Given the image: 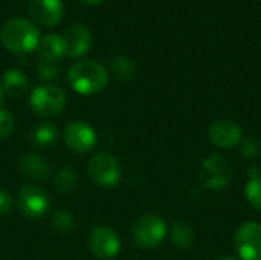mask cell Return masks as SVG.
Here are the masks:
<instances>
[{
    "label": "cell",
    "mask_w": 261,
    "mask_h": 260,
    "mask_svg": "<svg viewBox=\"0 0 261 260\" xmlns=\"http://www.w3.org/2000/svg\"><path fill=\"white\" fill-rule=\"evenodd\" d=\"M70 87L80 95H96L109 84V70L95 60H81L70 66L67 72Z\"/></svg>",
    "instance_id": "6da1fadb"
},
{
    "label": "cell",
    "mask_w": 261,
    "mask_h": 260,
    "mask_svg": "<svg viewBox=\"0 0 261 260\" xmlns=\"http://www.w3.org/2000/svg\"><path fill=\"white\" fill-rule=\"evenodd\" d=\"M40 31L24 17L8 18L0 29L2 44L14 54H28L37 49Z\"/></svg>",
    "instance_id": "7a4b0ae2"
},
{
    "label": "cell",
    "mask_w": 261,
    "mask_h": 260,
    "mask_svg": "<svg viewBox=\"0 0 261 260\" xmlns=\"http://www.w3.org/2000/svg\"><path fill=\"white\" fill-rule=\"evenodd\" d=\"M29 106L37 116L54 118L66 107V93L54 84H43L32 90Z\"/></svg>",
    "instance_id": "3957f363"
},
{
    "label": "cell",
    "mask_w": 261,
    "mask_h": 260,
    "mask_svg": "<svg viewBox=\"0 0 261 260\" xmlns=\"http://www.w3.org/2000/svg\"><path fill=\"white\" fill-rule=\"evenodd\" d=\"M167 233L168 228L165 221L156 215H145L139 218L132 228L133 242L144 250L158 248L167 238Z\"/></svg>",
    "instance_id": "277c9868"
},
{
    "label": "cell",
    "mask_w": 261,
    "mask_h": 260,
    "mask_svg": "<svg viewBox=\"0 0 261 260\" xmlns=\"http://www.w3.org/2000/svg\"><path fill=\"white\" fill-rule=\"evenodd\" d=\"M232 175H234V170H232L229 159L219 153L208 156L202 162L200 170H199V178L203 187L208 190H216V192L226 188L232 181Z\"/></svg>",
    "instance_id": "5b68a950"
},
{
    "label": "cell",
    "mask_w": 261,
    "mask_h": 260,
    "mask_svg": "<svg viewBox=\"0 0 261 260\" xmlns=\"http://www.w3.org/2000/svg\"><path fill=\"white\" fill-rule=\"evenodd\" d=\"M87 175L93 185L101 188H112L121 179V166L113 155L101 152L92 156L89 161Z\"/></svg>",
    "instance_id": "8992f818"
},
{
    "label": "cell",
    "mask_w": 261,
    "mask_h": 260,
    "mask_svg": "<svg viewBox=\"0 0 261 260\" xmlns=\"http://www.w3.org/2000/svg\"><path fill=\"white\" fill-rule=\"evenodd\" d=\"M236 253L242 260H261V224L257 221L243 222L234 238Z\"/></svg>",
    "instance_id": "52a82bcc"
},
{
    "label": "cell",
    "mask_w": 261,
    "mask_h": 260,
    "mask_svg": "<svg viewBox=\"0 0 261 260\" xmlns=\"http://www.w3.org/2000/svg\"><path fill=\"white\" fill-rule=\"evenodd\" d=\"M17 207L28 219H41L50 208V201L46 192L37 185H26L17 195Z\"/></svg>",
    "instance_id": "ba28073f"
},
{
    "label": "cell",
    "mask_w": 261,
    "mask_h": 260,
    "mask_svg": "<svg viewBox=\"0 0 261 260\" xmlns=\"http://www.w3.org/2000/svg\"><path fill=\"white\" fill-rule=\"evenodd\" d=\"M208 138L211 144H214L217 149L229 150L240 146L243 139V129L234 120L220 118L211 123L208 129Z\"/></svg>",
    "instance_id": "9c48e42d"
},
{
    "label": "cell",
    "mask_w": 261,
    "mask_h": 260,
    "mask_svg": "<svg viewBox=\"0 0 261 260\" xmlns=\"http://www.w3.org/2000/svg\"><path fill=\"white\" fill-rule=\"evenodd\" d=\"M92 254L98 259H113L121 250V241L116 231L110 227H95L87 239Z\"/></svg>",
    "instance_id": "30bf717a"
},
{
    "label": "cell",
    "mask_w": 261,
    "mask_h": 260,
    "mask_svg": "<svg viewBox=\"0 0 261 260\" xmlns=\"http://www.w3.org/2000/svg\"><path fill=\"white\" fill-rule=\"evenodd\" d=\"M96 141L95 129L86 121L69 123L64 129V143L75 153H89L96 146Z\"/></svg>",
    "instance_id": "8fae6325"
},
{
    "label": "cell",
    "mask_w": 261,
    "mask_h": 260,
    "mask_svg": "<svg viewBox=\"0 0 261 260\" xmlns=\"http://www.w3.org/2000/svg\"><path fill=\"white\" fill-rule=\"evenodd\" d=\"M61 38L64 43V55L70 58H80L86 55L90 51L92 43H93V37H92L89 26L83 23L70 25L64 31Z\"/></svg>",
    "instance_id": "7c38bea8"
},
{
    "label": "cell",
    "mask_w": 261,
    "mask_h": 260,
    "mask_svg": "<svg viewBox=\"0 0 261 260\" xmlns=\"http://www.w3.org/2000/svg\"><path fill=\"white\" fill-rule=\"evenodd\" d=\"M28 12L37 25L52 28L63 18L64 8L61 0H28Z\"/></svg>",
    "instance_id": "4fadbf2b"
},
{
    "label": "cell",
    "mask_w": 261,
    "mask_h": 260,
    "mask_svg": "<svg viewBox=\"0 0 261 260\" xmlns=\"http://www.w3.org/2000/svg\"><path fill=\"white\" fill-rule=\"evenodd\" d=\"M20 172L31 181L43 182L50 178L52 167L37 153H26L20 158Z\"/></svg>",
    "instance_id": "5bb4252c"
},
{
    "label": "cell",
    "mask_w": 261,
    "mask_h": 260,
    "mask_svg": "<svg viewBox=\"0 0 261 260\" xmlns=\"http://www.w3.org/2000/svg\"><path fill=\"white\" fill-rule=\"evenodd\" d=\"M0 86L5 92V95H8L11 98H20L28 90L29 83H28V77L20 69H8L2 75Z\"/></svg>",
    "instance_id": "9a60e30c"
},
{
    "label": "cell",
    "mask_w": 261,
    "mask_h": 260,
    "mask_svg": "<svg viewBox=\"0 0 261 260\" xmlns=\"http://www.w3.org/2000/svg\"><path fill=\"white\" fill-rule=\"evenodd\" d=\"M37 54L40 60L46 61H58L64 55V43L61 35L58 34H46L40 38L37 46Z\"/></svg>",
    "instance_id": "2e32d148"
},
{
    "label": "cell",
    "mask_w": 261,
    "mask_h": 260,
    "mask_svg": "<svg viewBox=\"0 0 261 260\" xmlns=\"http://www.w3.org/2000/svg\"><path fill=\"white\" fill-rule=\"evenodd\" d=\"M29 139L34 147L47 149L54 146L58 139V127L54 123H40L32 127L29 133Z\"/></svg>",
    "instance_id": "e0dca14e"
},
{
    "label": "cell",
    "mask_w": 261,
    "mask_h": 260,
    "mask_svg": "<svg viewBox=\"0 0 261 260\" xmlns=\"http://www.w3.org/2000/svg\"><path fill=\"white\" fill-rule=\"evenodd\" d=\"M110 72L119 81H130L136 75V63L127 55H113L110 60Z\"/></svg>",
    "instance_id": "ac0fdd59"
},
{
    "label": "cell",
    "mask_w": 261,
    "mask_h": 260,
    "mask_svg": "<svg viewBox=\"0 0 261 260\" xmlns=\"http://www.w3.org/2000/svg\"><path fill=\"white\" fill-rule=\"evenodd\" d=\"M170 239L173 245L179 250H188L194 244V230L187 222L177 221L171 225L170 230Z\"/></svg>",
    "instance_id": "d6986e66"
},
{
    "label": "cell",
    "mask_w": 261,
    "mask_h": 260,
    "mask_svg": "<svg viewBox=\"0 0 261 260\" xmlns=\"http://www.w3.org/2000/svg\"><path fill=\"white\" fill-rule=\"evenodd\" d=\"M78 184V175L72 167H63L55 175V188L58 193L67 195L75 190Z\"/></svg>",
    "instance_id": "ffe728a7"
},
{
    "label": "cell",
    "mask_w": 261,
    "mask_h": 260,
    "mask_svg": "<svg viewBox=\"0 0 261 260\" xmlns=\"http://www.w3.org/2000/svg\"><path fill=\"white\" fill-rule=\"evenodd\" d=\"M245 198L255 211L261 213V175L249 176L245 187Z\"/></svg>",
    "instance_id": "44dd1931"
},
{
    "label": "cell",
    "mask_w": 261,
    "mask_h": 260,
    "mask_svg": "<svg viewBox=\"0 0 261 260\" xmlns=\"http://www.w3.org/2000/svg\"><path fill=\"white\" fill-rule=\"evenodd\" d=\"M50 222H52V227L57 233L60 234H69L73 228H75V219L70 213L64 211V210H60V211H55L50 218Z\"/></svg>",
    "instance_id": "7402d4cb"
},
{
    "label": "cell",
    "mask_w": 261,
    "mask_h": 260,
    "mask_svg": "<svg viewBox=\"0 0 261 260\" xmlns=\"http://www.w3.org/2000/svg\"><path fill=\"white\" fill-rule=\"evenodd\" d=\"M61 72V66L58 64V61H46V60H40L35 66V74L38 75V78H41L43 81H52L57 80L58 75Z\"/></svg>",
    "instance_id": "603a6c76"
},
{
    "label": "cell",
    "mask_w": 261,
    "mask_h": 260,
    "mask_svg": "<svg viewBox=\"0 0 261 260\" xmlns=\"http://www.w3.org/2000/svg\"><path fill=\"white\" fill-rule=\"evenodd\" d=\"M240 153L246 159H257L261 155L260 141L254 136H246L240 143Z\"/></svg>",
    "instance_id": "cb8c5ba5"
},
{
    "label": "cell",
    "mask_w": 261,
    "mask_h": 260,
    "mask_svg": "<svg viewBox=\"0 0 261 260\" xmlns=\"http://www.w3.org/2000/svg\"><path fill=\"white\" fill-rule=\"evenodd\" d=\"M14 115L8 110L0 107V139H6L14 130Z\"/></svg>",
    "instance_id": "d4e9b609"
},
{
    "label": "cell",
    "mask_w": 261,
    "mask_h": 260,
    "mask_svg": "<svg viewBox=\"0 0 261 260\" xmlns=\"http://www.w3.org/2000/svg\"><path fill=\"white\" fill-rule=\"evenodd\" d=\"M12 210V198L3 188H0V218L8 216Z\"/></svg>",
    "instance_id": "484cf974"
},
{
    "label": "cell",
    "mask_w": 261,
    "mask_h": 260,
    "mask_svg": "<svg viewBox=\"0 0 261 260\" xmlns=\"http://www.w3.org/2000/svg\"><path fill=\"white\" fill-rule=\"evenodd\" d=\"M80 2L84 5H89V6H95V5H99L102 0H80Z\"/></svg>",
    "instance_id": "4316f807"
},
{
    "label": "cell",
    "mask_w": 261,
    "mask_h": 260,
    "mask_svg": "<svg viewBox=\"0 0 261 260\" xmlns=\"http://www.w3.org/2000/svg\"><path fill=\"white\" fill-rule=\"evenodd\" d=\"M3 100H5V92H3V89H2V86H0V107H2V104H3Z\"/></svg>",
    "instance_id": "83f0119b"
},
{
    "label": "cell",
    "mask_w": 261,
    "mask_h": 260,
    "mask_svg": "<svg viewBox=\"0 0 261 260\" xmlns=\"http://www.w3.org/2000/svg\"><path fill=\"white\" fill-rule=\"evenodd\" d=\"M216 260H237V259H234V257H231V256H222V257H219V259H216Z\"/></svg>",
    "instance_id": "f1b7e54d"
}]
</instances>
